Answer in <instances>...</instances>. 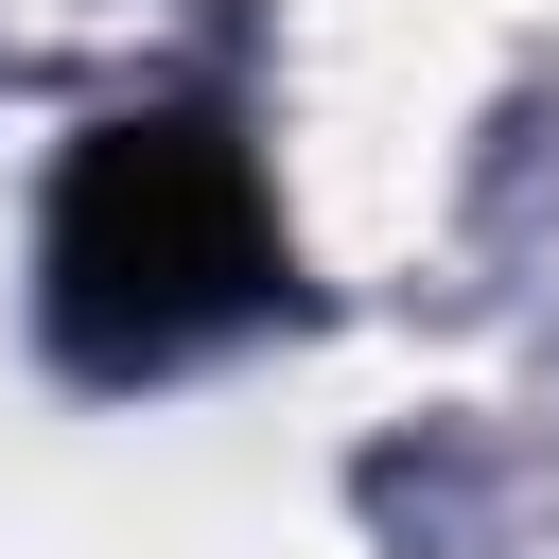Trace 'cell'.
Returning a JSON list of instances; mask_svg holds the SVG:
<instances>
[{"label":"cell","mask_w":559,"mask_h":559,"mask_svg":"<svg viewBox=\"0 0 559 559\" xmlns=\"http://www.w3.org/2000/svg\"><path fill=\"white\" fill-rule=\"evenodd\" d=\"M262 297H280V210L227 122L140 105V122L70 140V175H52V349L70 367H175V349L245 332Z\"/></svg>","instance_id":"6da1fadb"}]
</instances>
